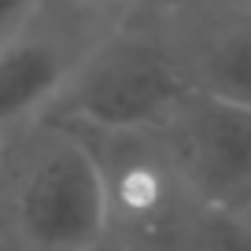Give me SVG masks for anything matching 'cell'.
Instances as JSON below:
<instances>
[{
    "label": "cell",
    "mask_w": 251,
    "mask_h": 251,
    "mask_svg": "<svg viewBox=\"0 0 251 251\" xmlns=\"http://www.w3.org/2000/svg\"><path fill=\"white\" fill-rule=\"evenodd\" d=\"M103 240V177L74 129L33 122L23 144H4L0 251H93Z\"/></svg>",
    "instance_id": "cell-1"
},
{
    "label": "cell",
    "mask_w": 251,
    "mask_h": 251,
    "mask_svg": "<svg viewBox=\"0 0 251 251\" xmlns=\"http://www.w3.org/2000/svg\"><path fill=\"white\" fill-rule=\"evenodd\" d=\"M188 96L163 37L111 33L96 41L41 122L74 133H151Z\"/></svg>",
    "instance_id": "cell-2"
},
{
    "label": "cell",
    "mask_w": 251,
    "mask_h": 251,
    "mask_svg": "<svg viewBox=\"0 0 251 251\" xmlns=\"http://www.w3.org/2000/svg\"><path fill=\"white\" fill-rule=\"evenodd\" d=\"M89 144L107 196V236L133 251H170L196 211L159 129L151 133H78Z\"/></svg>",
    "instance_id": "cell-3"
},
{
    "label": "cell",
    "mask_w": 251,
    "mask_h": 251,
    "mask_svg": "<svg viewBox=\"0 0 251 251\" xmlns=\"http://www.w3.org/2000/svg\"><path fill=\"white\" fill-rule=\"evenodd\" d=\"M188 196L214 211H244L251 200V111L188 93L159 129Z\"/></svg>",
    "instance_id": "cell-4"
},
{
    "label": "cell",
    "mask_w": 251,
    "mask_h": 251,
    "mask_svg": "<svg viewBox=\"0 0 251 251\" xmlns=\"http://www.w3.org/2000/svg\"><path fill=\"white\" fill-rule=\"evenodd\" d=\"M163 45L188 93L251 111V4L177 0L166 15Z\"/></svg>",
    "instance_id": "cell-5"
},
{
    "label": "cell",
    "mask_w": 251,
    "mask_h": 251,
    "mask_svg": "<svg viewBox=\"0 0 251 251\" xmlns=\"http://www.w3.org/2000/svg\"><path fill=\"white\" fill-rule=\"evenodd\" d=\"M96 41H74L55 26H30L0 45V137L45 118Z\"/></svg>",
    "instance_id": "cell-6"
},
{
    "label": "cell",
    "mask_w": 251,
    "mask_h": 251,
    "mask_svg": "<svg viewBox=\"0 0 251 251\" xmlns=\"http://www.w3.org/2000/svg\"><path fill=\"white\" fill-rule=\"evenodd\" d=\"M170 251H251V229L233 211L196 207L174 236Z\"/></svg>",
    "instance_id": "cell-7"
},
{
    "label": "cell",
    "mask_w": 251,
    "mask_h": 251,
    "mask_svg": "<svg viewBox=\"0 0 251 251\" xmlns=\"http://www.w3.org/2000/svg\"><path fill=\"white\" fill-rule=\"evenodd\" d=\"M37 11L41 0H0V45L11 41L23 26H30Z\"/></svg>",
    "instance_id": "cell-8"
},
{
    "label": "cell",
    "mask_w": 251,
    "mask_h": 251,
    "mask_svg": "<svg viewBox=\"0 0 251 251\" xmlns=\"http://www.w3.org/2000/svg\"><path fill=\"white\" fill-rule=\"evenodd\" d=\"M93 251H133V248H126V244H118V240H111V236H107V240H103V244H96Z\"/></svg>",
    "instance_id": "cell-9"
},
{
    "label": "cell",
    "mask_w": 251,
    "mask_h": 251,
    "mask_svg": "<svg viewBox=\"0 0 251 251\" xmlns=\"http://www.w3.org/2000/svg\"><path fill=\"white\" fill-rule=\"evenodd\" d=\"M236 214H240V222L251 229V200H248V207H244V211H236Z\"/></svg>",
    "instance_id": "cell-10"
},
{
    "label": "cell",
    "mask_w": 251,
    "mask_h": 251,
    "mask_svg": "<svg viewBox=\"0 0 251 251\" xmlns=\"http://www.w3.org/2000/svg\"><path fill=\"white\" fill-rule=\"evenodd\" d=\"M96 4H141V0H96Z\"/></svg>",
    "instance_id": "cell-11"
},
{
    "label": "cell",
    "mask_w": 251,
    "mask_h": 251,
    "mask_svg": "<svg viewBox=\"0 0 251 251\" xmlns=\"http://www.w3.org/2000/svg\"><path fill=\"white\" fill-rule=\"evenodd\" d=\"M0 166H4V137H0Z\"/></svg>",
    "instance_id": "cell-12"
},
{
    "label": "cell",
    "mask_w": 251,
    "mask_h": 251,
    "mask_svg": "<svg viewBox=\"0 0 251 251\" xmlns=\"http://www.w3.org/2000/svg\"><path fill=\"white\" fill-rule=\"evenodd\" d=\"M240 4H251V0H240Z\"/></svg>",
    "instance_id": "cell-13"
}]
</instances>
